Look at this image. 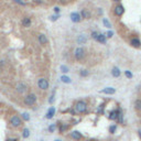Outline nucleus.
I'll list each match as a JSON object with an SVG mask.
<instances>
[{
	"label": "nucleus",
	"instance_id": "f257e3e1",
	"mask_svg": "<svg viewBox=\"0 0 141 141\" xmlns=\"http://www.w3.org/2000/svg\"><path fill=\"white\" fill-rule=\"evenodd\" d=\"M87 109V104L85 103V101H77L76 105H75V110H76L77 112H79V114H83V112L86 111Z\"/></svg>",
	"mask_w": 141,
	"mask_h": 141
},
{
	"label": "nucleus",
	"instance_id": "f03ea898",
	"mask_svg": "<svg viewBox=\"0 0 141 141\" xmlns=\"http://www.w3.org/2000/svg\"><path fill=\"white\" fill-rule=\"evenodd\" d=\"M36 101V96L34 94H30V95H26V98H24V103L29 106H32L33 104H35Z\"/></svg>",
	"mask_w": 141,
	"mask_h": 141
},
{
	"label": "nucleus",
	"instance_id": "7ed1b4c3",
	"mask_svg": "<svg viewBox=\"0 0 141 141\" xmlns=\"http://www.w3.org/2000/svg\"><path fill=\"white\" fill-rule=\"evenodd\" d=\"M74 55H75V58L76 60H83L84 56H85V50L82 48H77L76 50H75V53H74Z\"/></svg>",
	"mask_w": 141,
	"mask_h": 141
},
{
	"label": "nucleus",
	"instance_id": "20e7f679",
	"mask_svg": "<svg viewBox=\"0 0 141 141\" xmlns=\"http://www.w3.org/2000/svg\"><path fill=\"white\" fill-rule=\"evenodd\" d=\"M114 12H115V14L117 17H121L123 13H125V7L122 6V4H120V3H118L117 6L115 7V9H114Z\"/></svg>",
	"mask_w": 141,
	"mask_h": 141
},
{
	"label": "nucleus",
	"instance_id": "39448f33",
	"mask_svg": "<svg viewBox=\"0 0 141 141\" xmlns=\"http://www.w3.org/2000/svg\"><path fill=\"white\" fill-rule=\"evenodd\" d=\"M38 86L39 88H41L43 90H46L48 88V82L45 78H40L38 80Z\"/></svg>",
	"mask_w": 141,
	"mask_h": 141
},
{
	"label": "nucleus",
	"instance_id": "423d86ee",
	"mask_svg": "<svg viewBox=\"0 0 141 141\" xmlns=\"http://www.w3.org/2000/svg\"><path fill=\"white\" fill-rule=\"evenodd\" d=\"M10 123H11L12 127H19L21 125V119L18 116H13L12 118L10 119Z\"/></svg>",
	"mask_w": 141,
	"mask_h": 141
},
{
	"label": "nucleus",
	"instance_id": "0eeeda50",
	"mask_svg": "<svg viewBox=\"0 0 141 141\" xmlns=\"http://www.w3.org/2000/svg\"><path fill=\"white\" fill-rule=\"evenodd\" d=\"M130 45L131 46H133V48H140L141 46V41L139 38H132L131 40H130Z\"/></svg>",
	"mask_w": 141,
	"mask_h": 141
},
{
	"label": "nucleus",
	"instance_id": "6e6552de",
	"mask_svg": "<svg viewBox=\"0 0 141 141\" xmlns=\"http://www.w3.org/2000/svg\"><path fill=\"white\" fill-rule=\"evenodd\" d=\"M70 20H72L73 22L77 23V22H79L80 20H82V16H80L79 13H77V12H73V13H70Z\"/></svg>",
	"mask_w": 141,
	"mask_h": 141
},
{
	"label": "nucleus",
	"instance_id": "1a4fd4ad",
	"mask_svg": "<svg viewBox=\"0 0 141 141\" xmlns=\"http://www.w3.org/2000/svg\"><path fill=\"white\" fill-rule=\"evenodd\" d=\"M26 89H28V88H26V84H23V83H19L18 85H17V92H18V93L23 94Z\"/></svg>",
	"mask_w": 141,
	"mask_h": 141
},
{
	"label": "nucleus",
	"instance_id": "9d476101",
	"mask_svg": "<svg viewBox=\"0 0 141 141\" xmlns=\"http://www.w3.org/2000/svg\"><path fill=\"white\" fill-rule=\"evenodd\" d=\"M100 93L107 94V95H112V94L116 93V89L115 88H112V87H106V88H104L103 90H100Z\"/></svg>",
	"mask_w": 141,
	"mask_h": 141
},
{
	"label": "nucleus",
	"instance_id": "9b49d317",
	"mask_svg": "<svg viewBox=\"0 0 141 141\" xmlns=\"http://www.w3.org/2000/svg\"><path fill=\"white\" fill-rule=\"evenodd\" d=\"M118 115H119V110H112L109 114V119L110 120H116V119H118Z\"/></svg>",
	"mask_w": 141,
	"mask_h": 141
},
{
	"label": "nucleus",
	"instance_id": "f8f14e48",
	"mask_svg": "<svg viewBox=\"0 0 141 141\" xmlns=\"http://www.w3.org/2000/svg\"><path fill=\"white\" fill-rule=\"evenodd\" d=\"M97 42H99V43H101V44H106V41H107V36H106L105 34H100L98 35V38H97L96 40Z\"/></svg>",
	"mask_w": 141,
	"mask_h": 141
},
{
	"label": "nucleus",
	"instance_id": "ddd939ff",
	"mask_svg": "<svg viewBox=\"0 0 141 141\" xmlns=\"http://www.w3.org/2000/svg\"><path fill=\"white\" fill-rule=\"evenodd\" d=\"M54 115H55V108H54V107H51V108L48 109V114H46V118H48V119H52L53 117H54Z\"/></svg>",
	"mask_w": 141,
	"mask_h": 141
},
{
	"label": "nucleus",
	"instance_id": "4468645a",
	"mask_svg": "<svg viewBox=\"0 0 141 141\" xmlns=\"http://www.w3.org/2000/svg\"><path fill=\"white\" fill-rule=\"evenodd\" d=\"M70 137H72L74 140H80V139H82V135H80L79 131H73L72 135H70Z\"/></svg>",
	"mask_w": 141,
	"mask_h": 141
},
{
	"label": "nucleus",
	"instance_id": "2eb2a0df",
	"mask_svg": "<svg viewBox=\"0 0 141 141\" xmlns=\"http://www.w3.org/2000/svg\"><path fill=\"white\" fill-rule=\"evenodd\" d=\"M80 16H82L83 19H89V18H90V12H89V11H87L86 9H84V10H82Z\"/></svg>",
	"mask_w": 141,
	"mask_h": 141
},
{
	"label": "nucleus",
	"instance_id": "dca6fc26",
	"mask_svg": "<svg viewBox=\"0 0 141 141\" xmlns=\"http://www.w3.org/2000/svg\"><path fill=\"white\" fill-rule=\"evenodd\" d=\"M111 74L114 77H119L120 76V74H121V72H120V70H119L118 67H114L111 70Z\"/></svg>",
	"mask_w": 141,
	"mask_h": 141
},
{
	"label": "nucleus",
	"instance_id": "f3484780",
	"mask_svg": "<svg viewBox=\"0 0 141 141\" xmlns=\"http://www.w3.org/2000/svg\"><path fill=\"white\" fill-rule=\"evenodd\" d=\"M39 42L41 44H45V43H48V39H46V36L44 34H40L39 35Z\"/></svg>",
	"mask_w": 141,
	"mask_h": 141
},
{
	"label": "nucleus",
	"instance_id": "a211bd4d",
	"mask_svg": "<svg viewBox=\"0 0 141 141\" xmlns=\"http://www.w3.org/2000/svg\"><path fill=\"white\" fill-rule=\"evenodd\" d=\"M22 24H23V26H26V28L30 26H31V19H30V18H24V19L22 20Z\"/></svg>",
	"mask_w": 141,
	"mask_h": 141
},
{
	"label": "nucleus",
	"instance_id": "6ab92c4d",
	"mask_svg": "<svg viewBox=\"0 0 141 141\" xmlns=\"http://www.w3.org/2000/svg\"><path fill=\"white\" fill-rule=\"evenodd\" d=\"M61 80L63 82V83H66V84H70V78L68 76H65V75H63V76L61 77Z\"/></svg>",
	"mask_w": 141,
	"mask_h": 141
},
{
	"label": "nucleus",
	"instance_id": "aec40b11",
	"mask_svg": "<svg viewBox=\"0 0 141 141\" xmlns=\"http://www.w3.org/2000/svg\"><path fill=\"white\" fill-rule=\"evenodd\" d=\"M135 108L137 110H141V99H137L135 103Z\"/></svg>",
	"mask_w": 141,
	"mask_h": 141
},
{
	"label": "nucleus",
	"instance_id": "412c9836",
	"mask_svg": "<svg viewBox=\"0 0 141 141\" xmlns=\"http://www.w3.org/2000/svg\"><path fill=\"white\" fill-rule=\"evenodd\" d=\"M22 136H23V138L24 139H26V138H29V136H30V131H29V129H23V133H22Z\"/></svg>",
	"mask_w": 141,
	"mask_h": 141
},
{
	"label": "nucleus",
	"instance_id": "4be33fe9",
	"mask_svg": "<svg viewBox=\"0 0 141 141\" xmlns=\"http://www.w3.org/2000/svg\"><path fill=\"white\" fill-rule=\"evenodd\" d=\"M118 120L120 123H123V115H122L121 109H119V115H118Z\"/></svg>",
	"mask_w": 141,
	"mask_h": 141
},
{
	"label": "nucleus",
	"instance_id": "5701e85b",
	"mask_svg": "<svg viewBox=\"0 0 141 141\" xmlns=\"http://www.w3.org/2000/svg\"><path fill=\"white\" fill-rule=\"evenodd\" d=\"M103 23H104V26H105L106 28H111V24H110V22L108 21V19L104 18V19H103Z\"/></svg>",
	"mask_w": 141,
	"mask_h": 141
},
{
	"label": "nucleus",
	"instance_id": "b1692460",
	"mask_svg": "<svg viewBox=\"0 0 141 141\" xmlns=\"http://www.w3.org/2000/svg\"><path fill=\"white\" fill-rule=\"evenodd\" d=\"M116 129H117V126H115V125L110 126V127H109V132H110V133H115Z\"/></svg>",
	"mask_w": 141,
	"mask_h": 141
},
{
	"label": "nucleus",
	"instance_id": "393cba45",
	"mask_svg": "<svg viewBox=\"0 0 141 141\" xmlns=\"http://www.w3.org/2000/svg\"><path fill=\"white\" fill-rule=\"evenodd\" d=\"M125 75L128 77V78H132V77H133V75H132V73L130 72V70H126V72H125Z\"/></svg>",
	"mask_w": 141,
	"mask_h": 141
},
{
	"label": "nucleus",
	"instance_id": "a878e982",
	"mask_svg": "<svg viewBox=\"0 0 141 141\" xmlns=\"http://www.w3.org/2000/svg\"><path fill=\"white\" fill-rule=\"evenodd\" d=\"M22 118L24 119V120H29V119H30V115L28 114V112H23V114H22Z\"/></svg>",
	"mask_w": 141,
	"mask_h": 141
},
{
	"label": "nucleus",
	"instance_id": "bb28decb",
	"mask_svg": "<svg viewBox=\"0 0 141 141\" xmlns=\"http://www.w3.org/2000/svg\"><path fill=\"white\" fill-rule=\"evenodd\" d=\"M98 35H99V33L96 32V31H94V32H92V38H93L94 40H97V38H98Z\"/></svg>",
	"mask_w": 141,
	"mask_h": 141
},
{
	"label": "nucleus",
	"instance_id": "cd10ccee",
	"mask_svg": "<svg viewBox=\"0 0 141 141\" xmlns=\"http://www.w3.org/2000/svg\"><path fill=\"white\" fill-rule=\"evenodd\" d=\"M80 76H83V77H85V76H88V70H83L82 72H80Z\"/></svg>",
	"mask_w": 141,
	"mask_h": 141
},
{
	"label": "nucleus",
	"instance_id": "c85d7f7f",
	"mask_svg": "<svg viewBox=\"0 0 141 141\" xmlns=\"http://www.w3.org/2000/svg\"><path fill=\"white\" fill-rule=\"evenodd\" d=\"M54 130H55V125L48 126V131L50 132H54Z\"/></svg>",
	"mask_w": 141,
	"mask_h": 141
},
{
	"label": "nucleus",
	"instance_id": "c756f323",
	"mask_svg": "<svg viewBox=\"0 0 141 141\" xmlns=\"http://www.w3.org/2000/svg\"><path fill=\"white\" fill-rule=\"evenodd\" d=\"M66 129H67V126L63 125V126H61V127H60V131H61V132H64Z\"/></svg>",
	"mask_w": 141,
	"mask_h": 141
},
{
	"label": "nucleus",
	"instance_id": "7c9ffc66",
	"mask_svg": "<svg viewBox=\"0 0 141 141\" xmlns=\"http://www.w3.org/2000/svg\"><path fill=\"white\" fill-rule=\"evenodd\" d=\"M61 70H62V72H64V73H67L68 72V68L65 66V65H62L61 66Z\"/></svg>",
	"mask_w": 141,
	"mask_h": 141
},
{
	"label": "nucleus",
	"instance_id": "2f4dec72",
	"mask_svg": "<svg viewBox=\"0 0 141 141\" xmlns=\"http://www.w3.org/2000/svg\"><path fill=\"white\" fill-rule=\"evenodd\" d=\"M112 35H114L112 31H108V32L106 33V36H107V38H112Z\"/></svg>",
	"mask_w": 141,
	"mask_h": 141
},
{
	"label": "nucleus",
	"instance_id": "473e14b6",
	"mask_svg": "<svg viewBox=\"0 0 141 141\" xmlns=\"http://www.w3.org/2000/svg\"><path fill=\"white\" fill-rule=\"evenodd\" d=\"M85 41H86V39L83 38V36H82V38H78V42H79V43H83V42H85Z\"/></svg>",
	"mask_w": 141,
	"mask_h": 141
},
{
	"label": "nucleus",
	"instance_id": "72a5a7b5",
	"mask_svg": "<svg viewBox=\"0 0 141 141\" xmlns=\"http://www.w3.org/2000/svg\"><path fill=\"white\" fill-rule=\"evenodd\" d=\"M58 16H54V17H51V20L52 21H55V20H57Z\"/></svg>",
	"mask_w": 141,
	"mask_h": 141
},
{
	"label": "nucleus",
	"instance_id": "f704fd0d",
	"mask_svg": "<svg viewBox=\"0 0 141 141\" xmlns=\"http://www.w3.org/2000/svg\"><path fill=\"white\" fill-rule=\"evenodd\" d=\"M48 101H50V104L53 103V101H54V96H51V98H50V100H48Z\"/></svg>",
	"mask_w": 141,
	"mask_h": 141
},
{
	"label": "nucleus",
	"instance_id": "c9c22d12",
	"mask_svg": "<svg viewBox=\"0 0 141 141\" xmlns=\"http://www.w3.org/2000/svg\"><path fill=\"white\" fill-rule=\"evenodd\" d=\"M54 10H55V12H58V11H60V8H58V7H55Z\"/></svg>",
	"mask_w": 141,
	"mask_h": 141
},
{
	"label": "nucleus",
	"instance_id": "e433bc0d",
	"mask_svg": "<svg viewBox=\"0 0 141 141\" xmlns=\"http://www.w3.org/2000/svg\"><path fill=\"white\" fill-rule=\"evenodd\" d=\"M16 2H18V3H20V4H24V3L22 2V1H20V0H14Z\"/></svg>",
	"mask_w": 141,
	"mask_h": 141
},
{
	"label": "nucleus",
	"instance_id": "4c0bfd02",
	"mask_svg": "<svg viewBox=\"0 0 141 141\" xmlns=\"http://www.w3.org/2000/svg\"><path fill=\"white\" fill-rule=\"evenodd\" d=\"M138 135H139V137H140V139H141V130H138Z\"/></svg>",
	"mask_w": 141,
	"mask_h": 141
},
{
	"label": "nucleus",
	"instance_id": "58836bf2",
	"mask_svg": "<svg viewBox=\"0 0 141 141\" xmlns=\"http://www.w3.org/2000/svg\"><path fill=\"white\" fill-rule=\"evenodd\" d=\"M7 141H17V140H16V139H8Z\"/></svg>",
	"mask_w": 141,
	"mask_h": 141
},
{
	"label": "nucleus",
	"instance_id": "ea45409f",
	"mask_svg": "<svg viewBox=\"0 0 141 141\" xmlns=\"http://www.w3.org/2000/svg\"><path fill=\"white\" fill-rule=\"evenodd\" d=\"M112 1H115V2H119L120 0H112Z\"/></svg>",
	"mask_w": 141,
	"mask_h": 141
},
{
	"label": "nucleus",
	"instance_id": "a19ab883",
	"mask_svg": "<svg viewBox=\"0 0 141 141\" xmlns=\"http://www.w3.org/2000/svg\"><path fill=\"white\" fill-rule=\"evenodd\" d=\"M89 141H96V140H94V139H92V140H89Z\"/></svg>",
	"mask_w": 141,
	"mask_h": 141
},
{
	"label": "nucleus",
	"instance_id": "79ce46f5",
	"mask_svg": "<svg viewBox=\"0 0 141 141\" xmlns=\"http://www.w3.org/2000/svg\"><path fill=\"white\" fill-rule=\"evenodd\" d=\"M55 141H61V140H55Z\"/></svg>",
	"mask_w": 141,
	"mask_h": 141
}]
</instances>
